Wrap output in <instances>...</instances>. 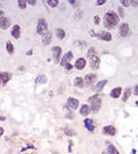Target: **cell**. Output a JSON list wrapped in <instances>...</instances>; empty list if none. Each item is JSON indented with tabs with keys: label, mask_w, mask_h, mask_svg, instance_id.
Masks as SVG:
<instances>
[{
	"label": "cell",
	"mask_w": 138,
	"mask_h": 154,
	"mask_svg": "<svg viewBox=\"0 0 138 154\" xmlns=\"http://www.w3.org/2000/svg\"><path fill=\"white\" fill-rule=\"evenodd\" d=\"M119 23H120V18H119V15L115 12H113V10H108V12L104 15L103 24L106 29L115 28Z\"/></svg>",
	"instance_id": "1"
},
{
	"label": "cell",
	"mask_w": 138,
	"mask_h": 154,
	"mask_svg": "<svg viewBox=\"0 0 138 154\" xmlns=\"http://www.w3.org/2000/svg\"><path fill=\"white\" fill-rule=\"evenodd\" d=\"M88 58L90 60L91 68L93 70H98L100 67V58L97 53V50L94 47H91L88 51Z\"/></svg>",
	"instance_id": "2"
},
{
	"label": "cell",
	"mask_w": 138,
	"mask_h": 154,
	"mask_svg": "<svg viewBox=\"0 0 138 154\" xmlns=\"http://www.w3.org/2000/svg\"><path fill=\"white\" fill-rule=\"evenodd\" d=\"M89 103H90V108L93 113L99 112L102 106V99L99 95H94L89 98Z\"/></svg>",
	"instance_id": "3"
},
{
	"label": "cell",
	"mask_w": 138,
	"mask_h": 154,
	"mask_svg": "<svg viewBox=\"0 0 138 154\" xmlns=\"http://www.w3.org/2000/svg\"><path fill=\"white\" fill-rule=\"evenodd\" d=\"M48 26L46 20H44L43 18L38 19V21H37V33L40 35H43L48 32Z\"/></svg>",
	"instance_id": "4"
},
{
	"label": "cell",
	"mask_w": 138,
	"mask_h": 154,
	"mask_svg": "<svg viewBox=\"0 0 138 154\" xmlns=\"http://www.w3.org/2000/svg\"><path fill=\"white\" fill-rule=\"evenodd\" d=\"M53 55H54V63L59 64V62L61 61V55H62V48L60 46L56 45L53 47Z\"/></svg>",
	"instance_id": "5"
},
{
	"label": "cell",
	"mask_w": 138,
	"mask_h": 154,
	"mask_svg": "<svg viewBox=\"0 0 138 154\" xmlns=\"http://www.w3.org/2000/svg\"><path fill=\"white\" fill-rule=\"evenodd\" d=\"M84 80V84H86L87 86H91L96 82L97 75L94 74V73H93V74H87Z\"/></svg>",
	"instance_id": "6"
},
{
	"label": "cell",
	"mask_w": 138,
	"mask_h": 154,
	"mask_svg": "<svg viewBox=\"0 0 138 154\" xmlns=\"http://www.w3.org/2000/svg\"><path fill=\"white\" fill-rule=\"evenodd\" d=\"M130 33V27L127 23H123L120 25V35L122 37H127Z\"/></svg>",
	"instance_id": "7"
},
{
	"label": "cell",
	"mask_w": 138,
	"mask_h": 154,
	"mask_svg": "<svg viewBox=\"0 0 138 154\" xmlns=\"http://www.w3.org/2000/svg\"><path fill=\"white\" fill-rule=\"evenodd\" d=\"M10 25H12V21H10V18L2 17L1 19H0V28H1L2 30H6V29H8Z\"/></svg>",
	"instance_id": "8"
},
{
	"label": "cell",
	"mask_w": 138,
	"mask_h": 154,
	"mask_svg": "<svg viewBox=\"0 0 138 154\" xmlns=\"http://www.w3.org/2000/svg\"><path fill=\"white\" fill-rule=\"evenodd\" d=\"M73 58V53L72 51H67V53H65V55L62 57L61 61H60V64H61V66H65V65H67L69 62L72 60Z\"/></svg>",
	"instance_id": "9"
},
{
	"label": "cell",
	"mask_w": 138,
	"mask_h": 154,
	"mask_svg": "<svg viewBox=\"0 0 138 154\" xmlns=\"http://www.w3.org/2000/svg\"><path fill=\"white\" fill-rule=\"evenodd\" d=\"M67 106L72 110H75V109L79 108V101L77 99H74V98H68L67 99Z\"/></svg>",
	"instance_id": "10"
},
{
	"label": "cell",
	"mask_w": 138,
	"mask_h": 154,
	"mask_svg": "<svg viewBox=\"0 0 138 154\" xmlns=\"http://www.w3.org/2000/svg\"><path fill=\"white\" fill-rule=\"evenodd\" d=\"M98 38L100 40H104V41H111L112 35L107 31H101L100 33H98Z\"/></svg>",
	"instance_id": "11"
},
{
	"label": "cell",
	"mask_w": 138,
	"mask_h": 154,
	"mask_svg": "<svg viewBox=\"0 0 138 154\" xmlns=\"http://www.w3.org/2000/svg\"><path fill=\"white\" fill-rule=\"evenodd\" d=\"M103 134L106 136H115V133H117V129L113 126H106L103 128Z\"/></svg>",
	"instance_id": "12"
},
{
	"label": "cell",
	"mask_w": 138,
	"mask_h": 154,
	"mask_svg": "<svg viewBox=\"0 0 138 154\" xmlns=\"http://www.w3.org/2000/svg\"><path fill=\"white\" fill-rule=\"evenodd\" d=\"M106 83H107V80H101V81L97 82V83L93 86L92 90L94 91H96V93H99V91H101L102 90H103L104 86L106 85Z\"/></svg>",
	"instance_id": "13"
},
{
	"label": "cell",
	"mask_w": 138,
	"mask_h": 154,
	"mask_svg": "<svg viewBox=\"0 0 138 154\" xmlns=\"http://www.w3.org/2000/svg\"><path fill=\"white\" fill-rule=\"evenodd\" d=\"M84 124L86 128L88 129L89 131H94L95 123H94V121H93L92 119H90V118H86V119L84 120Z\"/></svg>",
	"instance_id": "14"
},
{
	"label": "cell",
	"mask_w": 138,
	"mask_h": 154,
	"mask_svg": "<svg viewBox=\"0 0 138 154\" xmlns=\"http://www.w3.org/2000/svg\"><path fill=\"white\" fill-rule=\"evenodd\" d=\"M87 65V62L84 58H79V59L75 61V64H74V67L77 69V70H83V69L86 67Z\"/></svg>",
	"instance_id": "15"
},
{
	"label": "cell",
	"mask_w": 138,
	"mask_h": 154,
	"mask_svg": "<svg viewBox=\"0 0 138 154\" xmlns=\"http://www.w3.org/2000/svg\"><path fill=\"white\" fill-rule=\"evenodd\" d=\"M122 95V88L121 86H117V88H115L112 91H110L109 96L110 98H112V99H117V98H120Z\"/></svg>",
	"instance_id": "16"
},
{
	"label": "cell",
	"mask_w": 138,
	"mask_h": 154,
	"mask_svg": "<svg viewBox=\"0 0 138 154\" xmlns=\"http://www.w3.org/2000/svg\"><path fill=\"white\" fill-rule=\"evenodd\" d=\"M52 41V32L48 31L46 34L42 35V44L43 45H48Z\"/></svg>",
	"instance_id": "17"
},
{
	"label": "cell",
	"mask_w": 138,
	"mask_h": 154,
	"mask_svg": "<svg viewBox=\"0 0 138 154\" xmlns=\"http://www.w3.org/2000/svg\"><path fill=\"white\" fill-rule=\"evenodd\" d=\"M12 36L14 37L15 39H19L20 36H21V28H20L19 25H15L12 29Z\"/></svg>",
	"instance_id": "18"
},
{
	"label": "cell",
	"mask_w": 138,
	"mask_h": 154,
	"mask_svg": "<svg viewBox=\"0 0 138 154\" xmlns=\"http://www.w3.org/2000/svg\"><path fill=\"white\" fill-rule=\"evenodd\" d=\"M0 74H1L2 85H6V83L12 79V74L10 72H1Z\"/></svg>",
	"instance_id": "19"
},
{
	"label": "cell",
	"mask_w": 138,
	"mask_h": 154,
	"mask_svg": "<svg viewBox=\"0 0 138 154\" xmlns=\"http://www.w3.org/2000/svg\"><path fill=\"white\" fill-rule=\"evenodd\" d=\"M73 84H74L75 88H83L84 86V78H81V77H75L74 78V81H73Z\"/></svg>",
	"instance_id": "20"
},
{
	"label": "cell",
	"mask_w": 138,
	"mask_h": 154,
	"mask_svg": "<svg viewBox=\"0 0 138 154\" xmlns=\"http://www.w3.org/2000/svg\"><path fill=\"white\" fill-rule=\"evenodd\" d=\"M90 111H91V108L89 105H83V106L81 107V110H79V113H81V115L83 116H88L90 114Z\"/></svg>",
	"instance_id": "21"
},
{
	"label": "cell",
	"mask_w": 138,
	"mask_h": 154,
	"mask_svg": "<svg viewBox=\"0 0 138 154\" xmlns=\"http://www.w3.org/2000/svg\"><path fill=\"white\" fill-rule=\"evenodd\" d=\"M106 153H107V154H121L119 152V150H117V149L115 148V147L113 146L112 144H109L107 146V150H106Z\"/></svg>",
	"instance_id": "22"
},
{
	"label": "cell",
	"mask_w": 138,
	"mask_h": 154,
	"mask_svg": "<svg viewBox=\"0 0 138 154\" xmlns=\"http://www.w3.org/2000/svg\"><path fill=\"white\" fill-rule=\"evenodd\" d=\"M56 35H57L58 39H64L65 37V31L63 30L62 28H57L56 29Z\"/></svg>",
	"instance_id": "23"
},
{
	"label": "cell",
	"mask_w": 138,
	"mask_h": 154,
	"mask_svg": "<svg viewBox=\"0 0 138 154\" xmlns=\"http://www.w3.org/2000/svg\"><path fill=\"white\" fill-rule=\"evenodd\" d=\"M131 93H132V90H131L130 88H126V91H124L123 98H122V100H123V102H127V101H128L129 98H130V96H131Z\"/></svg>",
	"instance_id": "24"
},
{
	"label": "cell",
	"mask_w": 138,
	"mask_h": 154,
	"mask_svg": "<svg viewBox=\"0 0 138 154\" xmlns=\"http://www.w3.org/2000/svg\"><path fill=\"white\" fill-rule=\"evenodd\" d=\"M64 133H65V135L68 136L69 138H70V137H74V136L77 135V134L75 133V131H73L72 128H65V129H64Z\"/></svg>",
	"instance_id": "25"
},
{
	"label": "cell",
	"mask_w": 138,
	"mask_h": 154,
	"mask_svg": "<svg viewBox=\"0 0 138 154\" xmlns=\"http://www.w3.org/2000/svg\"><path fill=\"white\" fill-rule=\"evenodd\" d=\"M6 50L10 55H12L15 51V47H14V44L12 43L10 41H7L6 42Z\"/></svg>",
	"instance_id": "26"
},
{
	"label": "cell",
	"mask_w": 138,
	"mask_h": 154,
	"mask_svg": "<svg viewBox=\"0 0 138 154\" xmlns=\"http://www.w3.org/2000/svg\"><path fill=\"white\" fill-rule=\"evenodd\" d=\"M46 75H39V76L36 78V80H35V83L36 84H42V83H46Z\"/></svg>",
	"instance_id": "27"
},
{
	"label": "cell",
	"mask_w": 138,
	"mask_h": 154,
	"mask_svg": "<svg viewBox=\"0 0 138 154\" xmlns=\"http://www.w3.org/2000/svg\"><path fill=\"white\" fill-rule=\"evenodd\" d=\"M18 5H19V8H21V9H25L26 6H27V1H25V0H19L18 1Z\"/></svg>",
	"instance_id": "28"
},
{
	"label": "cell",
	"mask_w": 138,
	"mask_h": 154,
	"mask_svg": "<svg viewBox=\"0 0 138 154\" xmlns=\"http://www.w3.org/2000/svg\"><path fill=\"white\" fill-rule=\"evenodd\" d=\"M46 3L50 6H52V7H56V6H58V4H59V1H58V0H48Z\"/></svg>",
	"instance_id": "29"
},
{
	"label": "cell",
	"mask_w": 138,
	"mask_h": 154,
	"mask_svg": "<svg viewBox=\"0 0 138 154\" xmlns=\"http://www.w3.org/2000/svg\"><path fill=\"white\" fill-rule=\"evenodd\" d=\"M119 18H124L125 17V12L123 9V6H120L119 7Z\"/></svg>",
	"instance_id": "30"
},
{
	"label": "cell",
	"mask_w": 138,
	"mask_h": 154,
	"mask_svg": "<svg viewBox=\"0 0 138 154\" xmlns=\"http://www.w3.org/2000/svg\"><path fill=\"white\" fill-rule=\"evenodd\" d=\"M121 4L122 6L127 7V6H130V1H128V0H121Z\"/></svg>",
	"instance_id": "31"
},
{
	"label": "cell",
	"mask_w": 138,
	"mask_h": 154,
	"mask_svg": "<svg viewBox=\"0 0 138 154\" xmlns=\"http://www.w3.org/2000/svg\"><path fill=\"white\" fill-rule=\"evenodd\" d=\"M65 117L67 118V119H73V118H74V114H73V113L68 112V113H66Z\"/></svg>",
	"instance_id": "32"
},
{
	"label": "cell",
	"mask_w": 138,
	"mask_h": 154,
	"mask_svg": "<svg viewBox=\"0 0 138 154\" xmlns=\"http://www.w3.org/2000/svg\"><path fill=\"white\" fill-rule=\"evenodd\" d=\"M68 151L69 152H71L72 151V146H73V141L72 140H69V142H68Z\"/></svg>",
	"instance_id": "33"
},
{
	"label": "cell",
	"mask_w": 138,
	"mask_h": 154,
	"mask_svg": "<svg viewBox=\"0 0 138 154\" xmlns=\"http://www.w3.org/2000/svg\"><path fill=\"white\" fill-rule=\"evenodd\" d=\"M130 5H132L133 7H138V0H132V1H130Z\"/></svg>",
	"instance_id": "34"
},
{
	"label": "cell",
	"mask_w": 138,
	"mask_h": 154,
	"mask_svg": "<svg viewBox=\"0 0 138 154\" xmlns=\"http://www.w3.org/2000/svg\"><path fill=\"white\" fill-rule=\"evenodd\" d=\"M94 21H95V24H96V25H99V24H100V18H99V15H95Z\"/></svg>",
	"instance_id": "35"
},
{
	"label": "cell",
	"mask_w": 138,
	"mask_h": 154,
	"mask_svg": "<svg viewBox=\"0 0 138 154\" xmlns=\"http://www.w3.org/2000/svg\"><path fill=\"white\" fill-rule=\"evenodd\" d=\"M64 67H65V69H66V70H71V69H72V65H71V64H67V65H65V66H64Z\"/></svg>",
	"instance_id": "36"
},
{
	"label": "cell",
	"mask_w": 138,
	"mask_h": 154,
	"mask_svg": "<svg viewBox=\"0 0 138 154\" xmlns=\"http://www.w3.org/2000/svg\"><path fill=\"white\" fill-rule=\"evenodd\" d=\"M105 0H99V1H96V4L97 5H102V4H104L105 3Z\"/></svg>",
	"instance_id": "37"
},
{
	"label": "cell",
	"mask_w": 138,
	"mask_h": 154,
	"mask_svg": "<svg viewBox=\"0 0 138 154\" xmlns=\"http://www.w3.org/2000/svg\"><path fill=\"white\" fill-rule=\"evenodd\" d=\"M28 4H30V5H36L37 2L36 1H32V0H29V1L27 2Z\"/></svg>",
	"instance_id": "38"
},
{
	"label": "cell",
	"mask_w": 138,
	"mask_h": 154,
	"mask_svg": "<svg viewBox=\"0 0 138 154\" xmlns=\"http://www.w3.org/2000/svg\"><path fill=\"white\" fill-rule=\"evenodd\" d=\"M134 95L138 96V85H135V88H134Z\"/></svg>",
	"instance_id": "39"
},
{
	"label": "cell",
	"mask_w": 138,
	"mask_h": 154,
	"mask_svg": "<svg viewBox=\"0 0 138 154\" xmlns=\"http://www.w3.org/2000/svg\"><path fill=\"white\" fill-rule=\"evenodd\" d=\"M4 134V128H2V126H0V138L2 137V135Z\"/></svg>",
	"instance_id": "40"
},
{
	"label": "cell",
	"mask_w": 138,
	"mask_h": 154,
	"mask_svg": "<svg viewBox=\"0 0 138 154\" xmlns=\"http://www.w3.org/2000/svg\"><path fill=\"white\" fill-rule=\"evenodd\" d=\"M69 3H70V4H76L77 2L76 1H73V0H70V1H69Z\"/></svg>",
	"instance_id": "41"
},
{
	"label": "cell",
	"mask_w": 138,
	"mask_h": 154,
	"mask_svg": "<svg viewBox=\"0 0 138 154\" xmlns=\"http://www.w3.org/2000/svg\"><path fill=\"white\" fill-rule=\"evenodd\" d=\"M5 119H6V118L4 117V116H0V120H1V121H4Z\"/></svg>",
	"instance_id": "42"
},
{
	"label": "cell",
	"mask_w": 138,
	"mask_h": 154,
	"mask_svg": "<svg viewBox=\"0 0 138 154\" xmlns=\"http://www.w3.org/2000/svg\"><path fill=\"white\" fill-rule=\"evenodd\" d=\"M4 15V12H2V10H0V19H1V18H2V17H4V15Z\"/></svg>",
	"instance_id": "43"
},
{
	"label": "cell",
	"mask_w": 138,
	"mask_h": 154,
	"mask_svg": "<svg viewBox=\"0 0 138 154\" xmlns=\"http://www.w3.org/2000/svg\"><path fill=\"white\" fill-rule=\"evenodd\" d=\"M31 53H32V50H29L27 53V55H31Z\"/></svg>",
	"instance_id": "44"
},
{
	"label": "cell",
	"mask_w": 138,
	"mask_h": 154,
	"mask_svg": "<svg viewBox=\"0 0 138 154\" xmlns=\"http://www.w3.org/2000/svg\"><path fill=\"white\" fill-rule=\"evenodd\" d=\"M0 84H2V79H1V74H0Z\"/></svg>",
	"instance_id": "45"
},
{
	"label": "cell",
	"mask_w": 138,
	"mask_h": 154,
	"mask_svg": "<svg viewBox=\"0 0 138 154\" xmlns=\"http://www.w3.org/2000/svg\"><path fill=\"white\" fill-rule=\"evenodd\" d=\"M136 105H137V106H138V100H137V101H136Z\"/></svg>",
	"instance_id": "46"
}]
</instances>
